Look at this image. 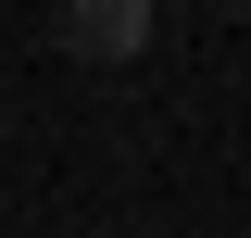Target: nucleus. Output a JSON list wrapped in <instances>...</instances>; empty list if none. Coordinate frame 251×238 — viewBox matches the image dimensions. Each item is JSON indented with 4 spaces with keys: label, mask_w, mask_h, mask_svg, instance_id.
Masks as SVG:
<instances>
[{
    "label": "nucleus",
    "mask_w": 251,
    "mask_h": 238,
    "mask_svg": "<svg viewBox=\"0 0 251 238\" xmlns=\"http://www.w3.org/2000/svg\"><path fill=\"white\" fill-rule=\"evenodd\" d=\"M50 50H75V63L151 50V0H75V13H50Z\"/></svg>",
    "instance_id": "f257e3e1"
}]
</instances>
